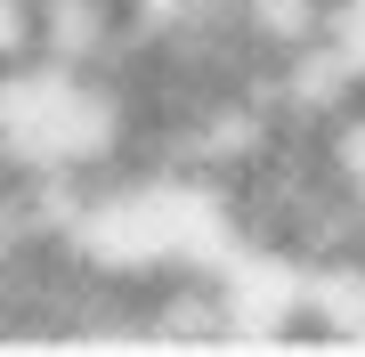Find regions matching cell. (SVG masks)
Segmentation results:
<instances>
[{
	"mask_svg": "<svg viewBox=\"0 0 365 357\" xmlns=\"http://www.w3.org/2000/svg\"><path fill=\"white\" fill-rule=\"evenodd\" d=\"M49 49V0H0V66H25Z\"/></svg>",
	"mask_w": 365,
	"mask_h": 357,
	"instance_id": "obj_1",
	"label": "cell"
}]
</instances>
